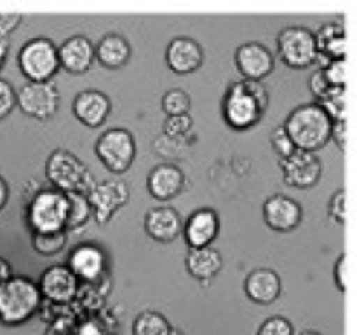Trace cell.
<instances>
[{"label":"cell","mask_w":357,"mask_h":335,"mask_svg":"<svg viewBox=\"0 0 357 335\" xmlns=\"http://www.w3.org/2000/svg\"><path fill=\"white\" fill-rule=\"evenodd\" d=\"M268 107V93L261 82H234L222 101V114L227 126L236 131L251 129L264 119Z\"/></svg>","instance_id":"obj_1"},{"label":"cell","mask_w":357,"mask_h":335,"mask_svg":"<svg viewBox=\"0 0 357 335\" xmlns=\"http://www.w3.org/2000/svg\"><path fill=\"white\" fill-rule=\"evenodd\" d=\"M42 302L37 281L26 276H10L0 286V323L6 327L28 323L42 309Z\"/></svg>","instance_id":"obj_2"},{"label":"cell","mask_w":357,"mask_h":335,"mask_svg":"<svg viewBox=\"0 0 357 335\" xmlns=\"http://www.w3.org/2000/svg\"><path fill=\"white\" fill-rule=\"evenodd\" d=\"M331 124L333 121L319 105L305 103L291 110L282 128L291 138L295 149L317 152L330 142Z\"/></svg>","instance_id":"obj_3"},{"label":"cell","mask_w":357,"mask_h":335,"mask_svg":"<svg viewBox=\"0 0 357 335\" xmlns=\"http://www.w3.org/2000/svg\"><path fill=\"white\" fill-rule=\"evenodd\" d=\"M45 177L52 187L63 194L77 192L87 195L96 185L93 173L87 170L86 164L75 154L65 149H58L49 154L45 161Z\"/></svg>","instance_id":"obj_4"},{"label":"cell","mask_w":357,"mask_h":335,"mask_svg":"<svg viewBox=\"0 0 357 335\" xmlns=\"http://www.w3.org/2000/svg\"><path fill=\"white\" fill-rule=\"evenodd\" d=\"M17 66L28 82H51L59 70L58 47L47 37L31 38L17 52Z\"/></svg>","instance_id":"obj_5"},{"label":"cell","mask_w":357,"mask_h":335,"mask_svg":"<svg viewBox=\"0 0 357 335\" xmlns=\"http://www.w3.org/2000/svg\"><path fill=\"white\" fill-rule=\"evenodd\" d=\"M66 195L56 188H44L31 198L26 209V222L31 232H56L65 229ZM66 230V229H65Z\"/></svg>","instance_id":"obj_6"},{"label":"cell","mask_w":357,"mask_h":335,"mask_svg":"<svg viewBox=\"0 0 357 335\" xmlns=\"http://www.w3.org/2000/svg\"><path fill=\"white\" fill-rule=\"evenodd\" d=\"M94 152L110 173H126L136 159L135 135L126 128L107 129L96 140Z\"/></svg>","instance_id":"obj_7"},{"label":"cell","mask_w":357,"mask_h":335,"mask_svg":"<svg viewBox=\"0 0 357 335\" xmlns=\"http://www.w3.org/2000/svg\"><path fill=\"white\" fill-rule=\"evenodd\" d=\"M278 54L289 68H309L316 63V35L307 27H286L278 35Z\"/></svg>","instance_id":"obj_8"},{"label":"cell","mask_w":357,"mask_h":335,"mask_svg":"<svg viewBox=\"0 0 357 335\" xmlns=\"http://www.w3.org/2000/svg\"><path fill=\"white\" fill-rule=\"evenodd\" d=\"M16 105L28 117L47 121L58 112L59 91L54 82H26L16 91Z\"/></svg>","instance_id":"obj_9"},{"label":"cell","mask_w":357,"mask_h":335,"mask_svg":"<svg viewBox=\"0 0 357 335\" xmlns=\"http://www.w3.org/2000/svg\"><path fill=\"white\" fill-rule=\"evenodd\" d=\"M129 198H131V191L126 181L105 180L94 185L93 191L87 194V201L93 209V218L96 225L103 227L105 223L110 222L115 213L128 204Z\"/></svg>","instance_id":"obj_10"},{"label":"cell","mask_w":357,"mask_h":335,"mask_svg":"<svg viewBox=\"0 0 357 335\" xmlns=\"http://www.w3.org/2000/svg\"><path fill=\"white\" fill-rule=\"evenodd\" d=\"M42 299L56 306H70L79 297L80 281L66 265H51L37 281Z\"/></svg>","instance_id":"obj_11"},{"label":"cell","mask_w":357,"mask_h":335,"mask_svg":"<svg viewBox=\"0 0 357 335\" xmlns=\"http://www.w3.org/2000/svg\"><path fill=\"white\" fill-rule=\"evenodd\" d=\"M286 185L295 188H310L319 184L323 174V163L316 152L296 149L291 156L279 161Z\"/></svg>","instance_id":"obj_12"},{"label":"cell","mask_w":357,"mask_h":335,"mask_svg":"<svg viewBox=\"0 0 357 335\" xmlns=\"http://www.w3.org/2000/svg\"><path fill=\"white\" fill-rule=\"evenodd\" d=\"M264 220L275 232H291L302 223L303 208L298 201L286 194H272L265 199Z\"/></svg>","instance_id":"obj_13"},{"label":"cell","mask_w":357,"mask_h":335,"mask_svg":"<svg viewBox=\"0 0 357 335\" xmlns=\"http://www.w3.org/2000/svg\"><path fill=\"white\" fill-rule=\"evenodd\" d=\"M234 59H236V66L244 80H255V82H261L265 77L274 72L275 66V58L272 51L260 42L241 44Z\"/></svg>","instance_id":"obj_14"},{"label":"cell","mask_w":357,"mask_h":335,"mask_svg":"<svg viewBox=\"0 0 357 335\" xmlns=\"http://www.w3.org/2000/svg\"><path fill=\"white\" fill-rule=\"evenodd\" d=\"M66 267L80 283H96L107 271V255L103 248L93 243L77 244L68 255Z\"/></svg>","instance_id":"obj_15"},{"label":"cell","mask_w":357,"mask_h":335,"mask_svg":"<svg viewBox=\"0 0 357 335\" xmlns=\"http://www.w3.org/2000/svg\"><path fill=\"white\" fill-rule=\"evenodd\" d=\"M58 59L59 68L72 75H82L89 72L93 63L96 61L94 44L84 35H73L58 47Z\"/></svg>","instance_id":"obj_16"},{"label":"cell","mask_w":357,"mask_h":335,"mask_svg":"<svg viewBox=\"0 0 357 335\" xmlns=\"http://www.w3.org/2000/svg\"><path fill=\"white\" fill-rule=\"evenodd\" d=\"M166 63L171 72L178 75L197 72L204 63V49L195 38L174 37L167 44Z\"/></svg>","instance_id":"obj_17"},{"label":"cell","mask_w":357,"mask_h":335,"mask_svg":"<svg viewBox=\"0 0 357 335\" xmlns=\"http://www.w3.org/2000/svg\"><path fill=\"white\" fill-rule=\"evenodd\" d=\"M73 115L86 128H100L112 112V101L108 94L98 89H86L75 94L72 105Z\"/></svg>","instance_id":"obj_18"},{"label":"cell","mask_w":357,"mask_h":335,"mask_svg":"<svg viewBox=\"0 0 357 335\" xmlns=\"http://www.w3.org/2000/svg\"><path fill=\"white\" fill-rule=\"evenodd\" d=\"M183 237L188 248L211 246L220 234V216L213 208H199L183 222Z\"/></svg>","instance_id":"obj_19"},{"label":"cell","mask_w":357,"mask_h":335,"mask_svg":"<svg viewBox=\"0 0 357 335\" xmlns=\"http://www.w3.org/2000/svg\"><path fill=\"white\" fill-rule=\"evenodd\" d=\"M243 288L244 293L248 295V299L253 300L255 304L268 306V304H274L275 300L281 297V276H279L274 269H253V271L246 276V279H244Z\"/></svg>","instance_id":"obj_20"},{"label":"cell","mask_w":357,"mask_h":335,"mask_svg":"<svg viewBox=\"0 0 357 335\" xmlns=\"http://www.w3.org/2000/svg\"><path fill=\"white\" fill-rule=\"evenodd\" d=\"M145 232L157 243H173L183 232V218L169 206L152 208L145 215Z\"/></svg>","instance_id":"obj_21"},{"label":"cell","mask_w":357,"mask_h":335,"mask_svg":"<svg viewBox=\"0 0 357 335\" xmlns=\"http://www.w3.org/2000/svg\"><path fill=\"white\" fill-rule=\"evenodd\" d=\"M185 187V174L176 164H157L146 178L149 194L157 201H169L176 198Z\"/></svg>","instance_id":"obj_22"},{"label":"cell","mask_w":357,"mask_h":335,"mask_svg":"<svg viewBox=\"0 0 357 335\" xmlns=\"http://www.w3.org/2000/svg\"><path fill=\"white\" fill-rule=\"evenodd\" d=\"M185 267H187L188 274L197 281H211L222 271L223 257L215 246L188 248V253L185 257Z\"/></svg>","instance_id":"obj_23"},{"label":"cell","mask_w":357,"mask_h":335,"mask_svg":"<svg viewBox=\"0 0 357 335\" xmlns=\"http://www.w3.org/2000/svg\"><path fill=\"white\" fill-rule=\"evenodd\" d=\"M94 52H96V61L103 68L117 70L131 59L132 49L124 35L107 34L94 45Z\"/></svg>","instance_id":"obj_24"},{"label":"cell","mask_w":357,"mask_h":335,"mask_svg":"<svg viewBox=\"0 0 357 335\" xmlns=\"http://www.w3.org/2000/svg\"><path fill=\"white\" fill-rule=\"evenodd\" d=\"M317 52L326 59H347V34L342 23H324L316 31Z\"/></svg>","instance_id":"obj_25"},{"label":"cell","mask_w":357,"mask_h":335,"mask_svg":"<svg viewBox=\"0 0 357 335\" xmlns=\"http://www.w3.org/2000/svg\"><path fill=\"white\" fill-rule=\"evenodd\" d=\"M66 195V204H68V211H66V232H77L79 229H84L86 223L93 218V209H91L87 195L77 194V192H68Z\"/></svg>","instance_id":"obj_26"},{"label":"cell","mask_w":357,"mask_h":335,"mask_svg":"<svg viewBox=\"0 0 357 335\" xmlns=\"http://www.w3.org/2000/svg\"><path fill=\"white\" fill-rule=\"evenodd\" d=\"M171 325L167 318L150 309L139 313L132 323V335H167Z\"/></svg>","instance_id":"obj_27"},{"label":"cell","mask_w":357,"mask_h":335,"mask_svg":"<svg viewBox=\"0 0 357 335\" xmlns=\"http://www.w3.org/2000/svg\"><path fill=\"white\" fill-rule=\"evenodd\" d=\"M68 241V232L65 229L56 232H31V248L42 257H54L61 253Z\"/></svg>","instance_id":"obj_28"},{"label":"cell","mask_w":357,"mask_h":335,"mask_svg":"<svg viewBox=\"0 0 357 335\" xmlns=\"http://www.w3.org/2000/svg\"><path fill=\"white\" fill-rule=\"evenodd\" d=\"M160 107H162L164 114H166L167 117L190 114L192 98L187 91L180 89V87H173V89L166 91V93L162 94Z\"/></svg>","instance_id":"obj_29"},{"label":"cell","mask_w":357,"mask_h":335,"mask_svg":"<svg viewBox=\"0 0 357 335\" xmlns=\"http://www.w3.org/2000/svg\"><path fill=\"white\" fill-rule=\"evenodd\" d=\"M317 105L330 115L331 121H345V87H330Z\"/></svg>","instance_id":"obj_30"},{"label":"cell","mask_w":357,"mask_h":335,"mask_svg":"<svg viewBox=\"0 0 357 335\" xmlns=\"http://www.w3.org/2000/svg\"><path fill=\"white\" fill-rule=\"evenodd\" d=\"M194 128V119L190 114L185 115H173V117H166L162 124V131L167 138H181V136L188 135Z\"/></svg>","instance_id":"obj_31"},{"label":"cell","mask_w":357,"mask_h":335,"mask_svg":"<svg viewBox=\"0 0 357 335\" xmlns=\"http://www.w3.org/2000/svg\"><path fill=\"white\" fill-rule=\"evenodd\" d=\"M323 75L331 87L347 86V59H333L324 66Z\"/></svg>","instance_id":"obj_32"},{"label":"cell","mask_w":357,"mask_h":335,"mask_svg":"<svg viewBox=\"0 0 357 335\" xmlns=\"http://www.w3.org/2000/svg\"><path fill=\"white\" fill-rule=\"evenodd\" d=\"M257 335H295V330L288 318L271 316L260 325Z\"/></svg>","instance_id":"obj_33"},{"label":"cell","mask_w":357,"mask_h":335,"mask_svg":"<svg viewBox=\"0 0 357 335\" xmlns=\"http://www.w3.org/2000/svg\"><path fill=\"white\" fill-rule=\"evenodd\" d=\"M77 325L79 323L72 313H63L52 321H49L44 335H73Z\"/></svg>","instance_id":"obj_34"},{"label":"cell","mask_w":357,"mask_h":335,"mask_svg":"<svg viewBox=\"0 0 357 335\" xmlns=\"http://www.w3.org/2000/svg\"><path fill=\"white\" fill-rule=\"evenodd\" d=\"M271 143L274 152L279 156V159H286V157L291 156L296 150L291 138H289L288 133H286V129L282 128V126H279V128H275L274 131L271 133Z\"/></svg>","instance_id":"obj_35"},{"label":"cell","mask_w":357,"mask_h":335,"mask_svg":"<svg viewBox=\"0 0 357 335\" xmlns=\"http://www.w3.org/2000/svg\"><path fill=\"white\" fill-rule=\"evenodd\" d=\"M16 107V91L9 80L0 79V119H6Z\"/></svg>","instance_id":"obj_36"},{"label":"cell","mask_w":357,"mask_h":335,"mask_svg":"<svg viewBox=\"0 0 357 335\" xmlns=\"http://www.w3.org/2000/svg\"><path fill=\"white\" fill-rule=\"evenodd\" d=\"M345 198H347V194H345L344 188H340L331 195L330 202H328V215L337 223H345V215H347L345 213Z\"/></svg>","instance_id":"obj_37"},{"label":"cell","mask_w":357,"mask_h":335,"mask_svg":"<svg viewBox=\"0 0 357 335\" xmlns=\"http://www.w3.org/2000/svg\"><path fill=\"white\" fill-rule=\"evenodd\" d=\"M333 278H335V285H337V288L340 290L342 293L347 292L349 267H347V255L345 253H342L340 257L337 258V262H335Z\"/></svg>","instance_id":"obj_38"},{"label":"cell","mask_w":357,"mask_h":335,"mask_svg":"<svg viewBox=\"0 0 357 335\" xmlns=\"http://www.w3.org/2000/svg\"><path fill=\"white\" fill-rule=\"evenodd\" d=\"M309 87H310V93L316 96V100H321V98L324 96V94L330 91V84L326 82V79H324L323 72L321 70H316V72L310 75L309 79Z\"/></svg>","instance_id":"obj_39"},{"label":"cell","mask_w":357,"mask_h":335,"mask_svg":"<svg viewBox=\"0 0 357 335\" xmlns=\"http://www.w3.org/2000/svg\"><path fill=\"white\" fill-rule=\"evenodd\" d=\"M73 335H108V330L98 320H86L77 325Z\"/></svg>","instance_id":"obj_40"},{"label":"cell","mask_w":357,"mask_h":335,"mask_svg":"<svg viewBox=\"0 0 357 335\" xmlns=\"http://www.w3.org/2000/svg\"><path fill=\"white\" fill-rule=\"evenodd\" d=\"M23 21L21 14H9V13H0V40H6L7 35Z\"/></svg>","instance_id":"obj_41"},{"label":"cell","mask_w":357,"mask_h":335,"mask_svg":"<svg viewBox=\"0 0 357 335\" xmlns=\"http://www.w3.org/2000/svg\"><path fill=\"white\" fill-rule=\"evenodd\" d=\"M330 140L337 143L338 149L345 150V143H347V121H333Z\"/></svg>","instance_id":"obj_42"},{"label":"cell","mask_w":357,"mask_h":335,"mask_svg":"<svg viewBox=\"0 0 357 335\" xmlns=\"http://www.w3.org/2000/svg\"><path fill=\"white\" fill-rule=\"evenodd\" d=\"M13 276V265L9 264V260H6L3 257H0V286L7 281V279Z\"/></svg>","instance_id":"obj_43"},{"label":"cell","mask_w":357,"mask_h":335,"mask_svg":"<svg viewBox=\"0 0 357 335\" xmlns=\"http://www.w3.org/2000/svg\"><path fill=\"white\" fill-rule=\"evenodd\" d=\"M9 194H10L9 184H7L6 178H3L2 174H0V211H2V209L6 208L7 201H9Z\"/></svg>","instance_id":"obj_44"},{"label":"cell","mask_w":357,"mask_h":335,"mask_svg":"<svg viewBox=\"0 0 357 335\" xmlns=\"http://www.w3.org/2000/svg\"><path fill=\"white\" fill-rule=\"evenodd\" d=\"M7 52H9V45L6 40H0V70H2L3 63H6Z\"/></svg>","instance_id":"obj_45"},{"label":"cell","mask_w":357,"mask_h":335,"mask_svg":"<svg viewBox=\"0 0 357 335\" xmlns=\"http://www.w3.org/2000/svg\"><path fill=\"white\" fill-rule=\"evenodd\" d=\"M167 335H185V334H183V332H181V330H178V328H173V327H171L169 334H167Z\"/></svg>","instance_id":"obj_46"},{"label":"cell","mask_w":357,"mask_h":335,"mask_svg":"<svg viewBox=\"0 0 357 335\" xmlns=\"http://www.w3.org/2000/svg\"><path fill=\"white\" fill-rule=\"evenodd\" d=\"M298 335H323V334H319V332H314V330H305Z\"/></svg>","instance_id":"obj_47"}]
</instances>
